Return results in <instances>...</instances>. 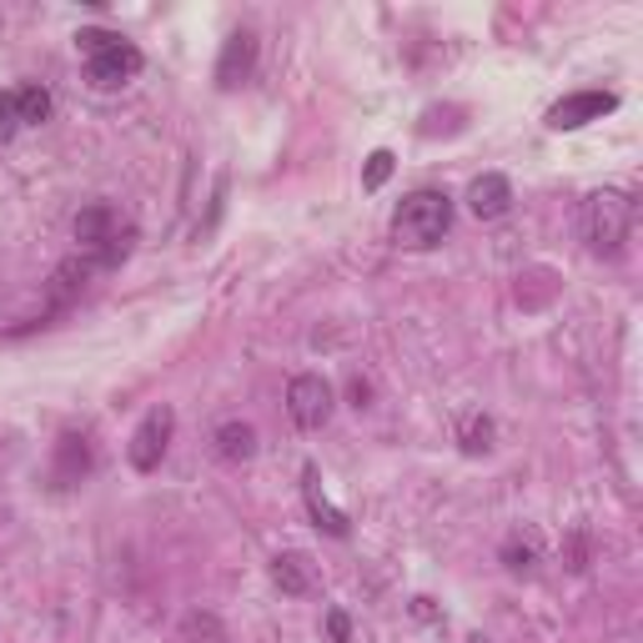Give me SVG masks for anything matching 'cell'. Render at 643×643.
Segmentation results:
<instances>
[{
  "label": "cell",
  "instance_id": "cell-8",
  "mask_svg": "<svg viewBox=\"0 0 643 643\" xmlns=\"http://www.w3.org/2000/svg\"><path fill=\"white\" fill-rule=\"evenodd\" d=\"M251 71H257V36L251 31H232L222 56H216V86L237 91V86L251 81Z\"/></svg>",
  "mask_w": 643,
  "mask_h": 643
},
{
  "label": "cell",
  "instance_id": "cell-14",
  "mask_svg": "<svg viewBox=\"0 0 643 643\" xmlns=\"http://www.w3.org/2000/svg\"><path fill=\"white\" fill-rule=\"evenodd\" d=\"M95 277V262L91 257H71V262H60L56 267V277H50V297H56V307H66V302H76L86 292V282Z\"/></svg>",
  "mask_w": 643,
  "mask_h": 643
},
{
  "label": "cell",
  "instance_id": "cell-24",
  "mask_svg": "<svg viewBox=\"0 0 643 643\" xmlns=\"http://www.w3.org/2000/svg\"><path fill=\"white\" fill-rule=\"evenodd\" d=\"M413 613H417V619H438V608H432V598H413Z\"/></svg>",
  "mask_w": 643,
  "mask_h": 643
},
{
  "label": "cell",
  "instance_id": "cell-6",
  "mask_svg": "<svg viewBox=\"0 0 643 643\" xmlns=\"http://www.w3.org/2000/svg\"><path fill=\"white\" fill-rule=\"evenodd\" d=\"M286 413H292V422L302 432L327 428V417H332V387L317 372H302V377L286 382Z\"/></svg>",
  "mask_w": 643,
  "mask_h": 643
},
{
  "label": "cell",
  "instance_id": "cell-20",
  "mask_svg": "<svg viewBox=\"0 0 643 643\" xmlns=\"http://www.w3.org/2000/svg\"><path fill=\"white\" fill-rule=\"evenodd\" d=\"M21 132V111H15V91H0V142H11Z\"/></svg>",
  "mask_w": 643,
  "mask_h": 643
},
{
  "label": "cell",
  "instance_id": "cell-9",
  "mask_svg": "<svg viewBox=\"0 0 643 643\" xmlns=\"http://www.w3.org/2000/svg\"><path fill=\"white\" fill-rule=\"evenodd\" d=\"M95 467V448L86 432H60L56 438V483L60 488H76V483H86Z\"/></svg>",
  "mask_w": 643,
  "mask_h": 643
},
{
  "label": "cell",
  "instance_id": "cell-4",
  "mask_svg": "<svg viewBox=\"0 0 643 643\" xmlns=\"http://www.w3.org/2000/svg\"><path fill=\"white\" fill-rule=\"evenodd\" d=\"M633 232V196L619 187H603L584 202V241L598 257H619Z\"/></svg>",
  "mask_w": 643,
  "mask_h": 643
},
{
  "label": "cell",
  "instance_id": "cell-3",
  "mask_svg": "<svg viewBox=\"0 0 643 643\" xmlns=\"http://www.w3.org/2000/svg\"><path fill=\"white\" fill-rule=\"evenodd\" d=\"M453 232V196L448 191H413L403 196V206L393 212V237L397 247L428 251Z\"/></svg>",
  "mask_w": 643,
  "mask_h": 643
},
{
  "label": "cell",
  "instance_id": "cell-18",
  "mask_svg": "<svg viewBox=\"0 0 643 643\" xmlns=\"http://www.w3.org/2000/svg\"><path fill=\"white\" fill-rule=\"evenodd\" d=\"M50 91L41 81H31V86H21L15 91V111H21V126H41V121H50Z\"/></svg>",
  "mask_w": 643,
  "mask_h": 643
},
{
  "label": "cell",
  "instance_id": "cell-5",
  "mask_svg": "<svg viewBox=\"0 0 643 643\" xmlns=\"http://www.w3.org/2000/svg\"><path fill=\"white\" fill-rule=\"evenodd\" d=\"M171 432H177V413H171L167 403L142 417V428L132 432V448H126L136 473H156V467H161V458H167V448H171Z\"/></svg>",
  "mask_w": 643,
  "mask_h": 643
},
{
  "label": "cell",
  "instance_id": "cell-19",
  "mask_svg": "<svg viewBox=\"0 0 643 643\" xmlns=\"http://www.w3.org/2000/svg\"><path fill=\"white\" fill-rule=\"evenodd\" d=\"M393 167H397V161H393V151H372V156H368V171H362V187H368V191H377L382 181L393 177Z\"/></svg>",
  "mask_w": 643,
  "mask_h": 643
},
{
  "label": "cell",
  "instance_id": "cell-21",
  "mask_svg": "<svg viewBox=\"0 0 643 643\" xmlns=\"http://www.w3.org/2000/svg\"><path fill=\"white\" fill-rule=\"evenodd\" d=\"M568 568L573 573L588 568V528H573V533H568Z\"/></svg>",
  "mask_w": 643,
  "mask_h": 643
},
{
  "label": "cell",
  "instance_id": "cell-12",
  "mask_svg": "<svg viewBox=\"0 0 643 643\" xmlns=\"http://www.w3.org/2000/svg\"><path fill=\"white\" fill-rule=\"evenodd\" d=\"M212 448H216V458H227V463H247L251 453H257V428L251 422H222V428L212 432Z\"/></svg>",
  "mask_w": 643,
  "mask_h": 643
},
{
  "label": "cell",
  "instance_id": "cell-22",
  "mask_svg": "<svg viewBox=\"0 0 643 643\" xmlns=\"http://www.w3.org/2000/svg\"><path fill=\"white\" fill-rule=\"evenodd\" d=\"M327 639H332V643H352V619H347L342 608H332V613H327Z\"/></svg>",
  "mask_w": 643,
  "mask_h": 643
},
{
  "label": "cell",
  "instance_id": "cell-15",
  "mask_svg": "<svg viewBox=\"0 0 643 643\" xmlns=\"http://www.w3.org/2000/svg\"><path fill=\"white\" fill-rule=\"evenodd\" d=\"M272 584L282 588V594H292V598L312 594V563L302 559V553H277L272 559Z\"/></svg>",
  "mask_w": 643,
  "mask_h": 643
},
{
  "label": "cell",
  "instance_id": "cell-10",
  "mask_svg": "<svg viewBox=\"0 0 643 643\" xmlns=\"http://www.w3.org/2000/svg\"><path fill=\"white\" fill-rule=\"evenodd\" d=\"M508 206H512V187L498 171H488V177H477L473 187H467V212H473L477 222H498Z\"/></svg>",
  "mask_w": 643,
  "mask_h": 643
},
{
  "label": "cell",
  "instance_id": "cell-7",
  "mask_svg": "<svg viewBox=\"0 0 643 643\" xmlns=\"http://www.w3.org/2000/svg\"><path fill=\"white\" fill-rule=\"evenodd\" d=\"M608 111H619V95L613 91H573L549 106V126L553 132H578L588 121H603Z\"/></svg>",
  "mask_w": 643,
  "mask_h": 643
},
{
  "label": "cell",
  "instance_id": "cell-11",
  "mask_svg": "<svg viewBox=\"0 0 643 643\" xmlns=\"http://www.w3.org/2000/svg\"><path fill=\"white\" fill-rule=\"evenodd\" d=\"M302 498H307V512H312V523L322 528V533H332V538H347L352 533V523H347V512H337L332 503L322 498V477H317V467H302Z\"/></svg>",
  "mask_w": 643,
  "mask_h": 643
},
{
  "label": "cell",
  "instance_id": "cell-16",
  "mask_svg": "<svg viewBox=\"0 0 643 643\" xmlns=\"http://www.w3.org/2000/svg\"><path fill=\"white\" fill-rule=\"evenodd\" d=\"M493 438H498V422H493L488 413H467L463 422H458V442H463L467 458L493 453Z\"/></svg>",
  "mask_w": 643,
  "mask_h": 643
},
{
  "label": "cell",
  "instance_id": "cell-2",
  "mask_svg": "<svg viewBox=\"0 0 643 643\" xmlns=\"http://www.w3.org/2000/svg\"><path fill=\"white\" fill-rule=\"evenodd\" d=\"M76 50L86 56V76H91V86H101V91H116V86H126L142 71V50L121 36V31L86 25V31H76Z\"/></svg>",
  "mask_w": 643,
  "mask_h": 643
},
{
  "label": "cell",
  "instance_id": "cell-1",
  "mask_svg": "<svg viewBox=\"0 0 643 643\" xmlns=\"http://www.w3.org/2000/svg\"><path fill=\"white\" fill-rule=\"evenodd\" d=\"M76 241H81V257L95 262V272H111V267H121L132 257L136 222L116 202H91L76 212Z\"/></svg>",
  "mask_w": 643,
  "mask_h": 643
},
{
  "label": "cell",
  "instance_id": "cell-23",
  "mask_svg": "<svg viewBox=\"0 0 643 643\" xmlns=\"http://www.w3.org/2000/svg\"><path fill=\"white\" fill-rule=\"evenodd\" d=\"M347 397H352V407H358V413H362V407H372V382L368 377H352V382H347Z\"/></svg>",
  "mask_w": 643,
  "mask_h": 643
},
{
  "label": "cell",
  "instance_id": "cell-13",
  "mask_svg": "<svg viewBox=\"0 0 643 643\" xmlns=\"http://www.w3.org/2000/svg\"><path fill=\"white\" fill-rule=\"evenodd\" d=\"M538 563H543V538H538L533 528L508 533V543H503V568L508 573H533Z\"/></svg>",
  "mask_w": 643,
  "mask_h": 643
},
{
  "label": "cell",
  "instance_id": "cell-17",
  "mask_svg": "<svg viewBox=\"0 0 643 643\" xmlns=\"http://www.w3.org/2000/svg\"><path fill=\"white\" fill-rule=\"evenodd\" d=\"M181 643H227V629H222L212 608H191L181 619Z\"/></svg>",
  "mask_w": 643,
  "mask_h": 643
}]
</instances>
